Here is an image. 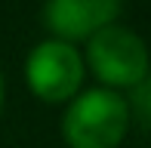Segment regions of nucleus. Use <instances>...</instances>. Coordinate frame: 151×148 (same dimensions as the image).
Wrapping results in <instances>:
<instances>
[{"mask_svg":"<svg viewBox=\"0 0 151 148\" xmlns=\"http://www.w3.org/2000/svg\"><path fill=\"white\" fill-rule=\"evenodd\" d=\"M86 59L96 77L111 86H136L148 74V50L142 37L120 25L96 31L86 46Z\"/></svg>","mask_w":151,"mask_h":148,"instance_id":"f03ea898","label":"nucleus"},{"mask_svg":"<svg viewBox=\"0 0 151 148\" xmlns=\"http://www.w3.org/2000/svg\"><path fill=\"white\" fill-rule=\"evenodd\" d=\"M120 0H46L43 22L56 40H83L114 25Z\"/></svg>","mask_w":151,"mask_h":148,"instance_id":"20e7f679","label":"nucleus"},{"mask_svg":"<svg viewBox=\"0 0 151 148\" xmlns=\"http://www.w3.org/2000/svg\"><path fill=\"white\" fill-rule=\"evenodd\" d=\"M129 126L127 102L111 90H86L68 105L62 133L71 148H117Z\"/></svg>","mask_w":151,"mask_h":148,"instance_id":"f257e3e1","label":"nucleus"},{"mask_svg":"<svg viewBox=\"0 0 151 148\" xmlns=\"http://www.w3.org/2000/svg\"><path fill=\"white\" fill-rule=\"evenodd\" d=\"M3 96L6 93H3V74H0V108H3Z\"/></svg>","mask_w":151,"mask_h":148,"instance_id":"423d86ee","label":"nucleus"},{"mask_svg":"<svg viewBox=\"0 0 151 148\" xmlns=\"http://www.w3.org/2000/svg\"><path fill=\"white\" fill-rule=\"evenodd\" d=\"M133 105H136V111H139V117L145 120V124H151V71L139 80V83H136Z\"/></svg>","mask_w":151,"mask_h":148,"instance_id":"39448f33","label":"nucleus"},{"mask_svg":"<svg viewBox=\"0 0 151 148\" xmlns=\"http://www.w3.org/2000/svg\"><path fill=\"white\" fill-rule=\"evenodd\" d=\"M25 74L28 86L43 102H65L83 80V59L65 40H43L28 52Z\"/></svg>","mask_w":151,"mask_h":148,"instance_id":"7ed1b4c3","label":"nucleus"}]
</instances>
